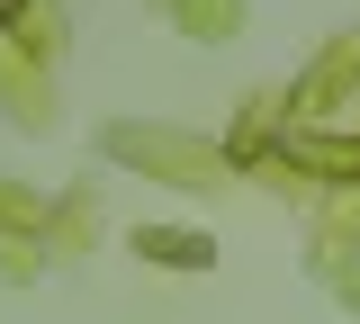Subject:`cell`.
Instances as JSON below:
<instances>
[{
  "mask_svg": "<svg viewBox=\"0 0 360 324\" xmlns=\"http://www.w3.org/2000/svg\"><path fill=\"white\" fill-rule=\"evenodd\" d=\"M135 252H144V261H172V271H207V261H217L207 234H172V226H144V234H135Z\"/></svg>",
  "mask_w": 360,
  "mask_h": 324,
  "instance_id": "6da1fadb",
  "label": "cell"
}]
</instances>
